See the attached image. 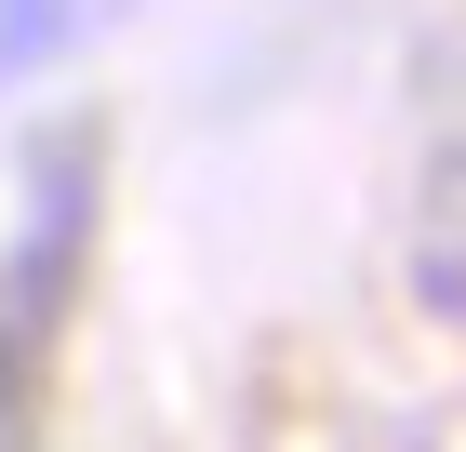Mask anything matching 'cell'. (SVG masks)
Wrapping results in <instances>:
<instances>
[{
  "label": "cell",
  "mask_w": 466,
  "mask_h": 452,
  "mask_svg": "<svg viewBox=\"0 0 466 452\" xmlns=\"http://www.w3.org/2000/svg\"><path fill=\"white\" fill-rule=\"evenodd\" d=\"M413 279H427L440 319H466V146L440 160V186H427V253H413Z\"/></svg>",
  "instance_id": "cell-1"
}]
</instances>
